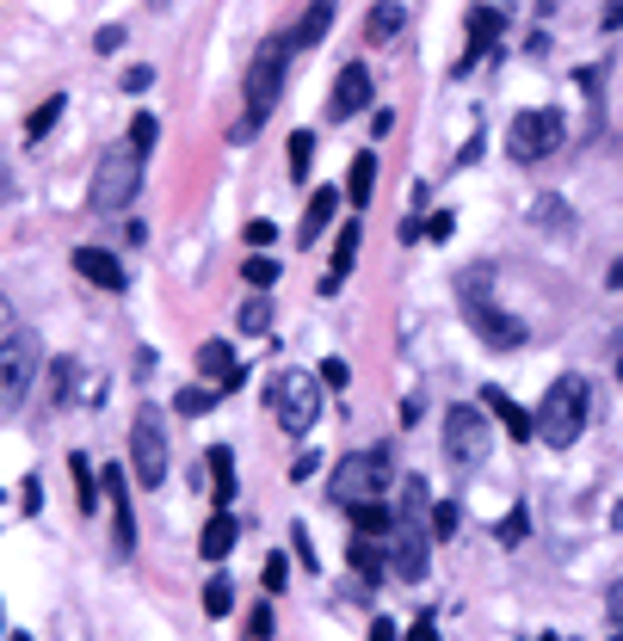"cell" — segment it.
I'll list each match as a JSON object with an SVG mask.
<instances>
[{
    "label": "cell",
    "instance_id": "cell-48",
    "mask_svg": "<svg viewBox=\"0 0 623 641\" xmlns=\"http://www.w3.org/2000/svg\"><path fill=\"white\" fill-rule=\"evenodd\" d=\"M605 611H611V623H618V629H623V580L611 586V592H605Z\"/></svg>",
    "mask_w": 623,
    "mask_h": 641
},
{
    "label": "cell",
    "instance_id": "cell-54",
    "mask_svg": "<svg viewBox=\"0 0 623 641\" xmlns=\"http://www.w3.org/2000/svg\"><path fill=\"white\" fill-rule=\"evenodd\" d=\"M7 320H13V302H7V297H0V327H7Z\"/></svg>",
    "mask_w": 623,
    "mask_h": 641
},
{
    "label": "cell",
    "instance_id": "cell-1",
    "mask_svg": "<svg viewBox=\"0 0 623 641\" xmlns=\"http://www.w3.org/2000/svg\"><path fill=\"white\" fill-rule=\"evenodd\" d=\"M457 302H463V315H470L482 345H494V352L525 345V320H512L507 309L494 302V272L488 265H463V272H457Z\"/></svg>",
    "mask_w": 623,
    "mask_h": 641
},
{
    "label": "cell",
    "instance_id": "cell-41",
    "mask_svg": "<svg viewBox=\"0 0 623 641\" xmlns=\"http://www.w3.org/2000/svg\"><path fill=\"white\" fill-rule=\"evenodd\" d=\"M451 228H457V216L438 210V216H426V241H451Z\"/></svg>",
    "mask_w": 623,
    "mask_h": 641
},
{
    "label": "cell",
    "instance_id": "cell-42",
    "mask_svg": "<svg viewBox=\"0 0 623 641\" xmlns=\"http://www.w3.org/2000/svg\"><path fill=\"white\" fill-rule=\"evenodd\" d=\"M272 235H278V228H272V223H260V216L247 223V247H253V253H265V247H272Z\"/></svg>",
    "mask_w": 623,
    "mask_h": 641
},
{
    "label": "cell",
    "instance_id": "cell-43",
    "mask_svg": "<svg viewBox=\"0 0 623 641\" xmlns=\"http://www.w3.org/2000/svg\"><path fill=\"white\" fill-rule=\"evenodd\" d=\"M315 469H322V456H315V451H302L297 463H290V481H315Z\"/></svg>",
    "mask_w": 623,
    "mask_h": 641
},
{
    "label": "cell",
    "instance_id": "cell-31",
    "mask_svg": "<svg viewBox=\"0 0 623 641\" xmlns=\"http://www.w3.org/2000/svg\"><path fill=\"white\" fill-rule=\"evenodd\" d=\"M204 611L210 617H228V611H235V586H228V574H210L204 580Z\"/></svg>",
    "mask_w": 623,
    "mask_h": 641
},
{
    "label": "cell",
    "instance_id": "cell-15",
    "mask_svg": "<svg viewBox=\"0 0 623 641\" xmlns=\"http://www.w3.org/2000/svg\"><path fill=\"white\" fill-rule=\"evenodd\" d=\"M482 407H488V414L507 426L512 444H531V438H537V414H531V407H519L507 389H494V382H488V389H482Z\"/></svg>",
    "mask_w": 623,
    "mask_h": 641
},
{
    "label": "cell",
    "instance_id": "cell-25",
    "mask_svg": "<svg viewBox=\"0 0 623 641\" xmlns=\"http://www.w3.org/2000/svg\"><path fill=\"white\" fill-rule=\"evenodd\" d=\"M204 463H210V488H216V506H228V500H235V451H228V444H210Z\"/></svg>",
    "mask_w": 623,
    "mask_h": 641
},
{
    "label": "cell",
    "instance_id": "cell-51",
    "mask_svg": "<svg viewBox=\"0 0 623 641\" xmlns=\"http://www.w3.org/2000/svg\"><path fill=\"white\" fill-rule=\"evenodd\" d=\"M396 130V112H371V136H389Z\"/></svg>",
    "mask_w": 623,
    "mask_h": 641
},
{
    "label": "cell",
    "instance_id": "cell-29",
    "mask_svg": "<svg viewBox=\"0 0 623 641\" xmlns=\"http://www.w3.org/2000/svg\"><path fill=\"white\" fill-rule=\"evenodd\" d=\"M531 223L549 228V235H562V228L574 223V210H568L562 198H556V191H549V198H537V204H531Z\"/></svg>",
    "mask_w": 623,
    "mask_h": 641
},
{
    "label": "cell",
    "instance_id": "cell-4",
    "mask_svg": "<svg viewBox=\"0 0 623 641\" xmlns=\"http://www.w3.org/2000/svg\"><path fill=\"white\" fill-rule=\"evenodd\" d=\"M389 481H396V463H389L383 444H371V451L340 456V469L327 475V500L334 506H364V500H383Z\"/></svg>",
    "mask_w": 623,
    "mask_h": 641
},
{
    "label": "cell",
    "instance_id": "cell-46",
    "mask_svg": "<svg viewBox=\"0 0 623 641\" xmlns=\"http://www.w3.org/2000/svg\"><path fill=\"white\" fill-rule=\"evenodd\" d=\"M20 506H25V512H43V488L32 481V475H25V488H20Z\"/></svg>",
    "mask_w": 623,
    "mask_h": 641
},
{
    "label": "cell",
    "instance_id": "cell-45",
    "mask_svg": "<svg viewBox=\"0 0 623 641\" xmlns=\"http://www.w3.org/2000/svg\"><path fill=\"white\" fill-rule=\"evenodd\" d=\"M154 87V68H130V75H124V93H149Z\"/></svg>",
    "mask_w": 623,
    "mask_h": 641
},
{
    "label": "cell",
    "instance_id": "cell-38",
    "mask_svg": "<svg viewBox=\"0 0 623 641\" xmlns=\"http://www.w3.org/2000/svg\"><path fill=\"white\" fill-rule=\"evenodd\" d=\"M525 530H531V512H525V506H512V512H507V525H500V543H507V549H512V543H525Z\"/></svg>",
    "mask_w": 623,
    "mask_h": 641
},
{
    "label": "cell",
    "instance_id": "cell-19",
    "mask_svg": "<svg viewBox=\"0 0 623 641\" xmlns=\"http://www.w3.org/2000/svg\"><path fill=\"white\" fill-rule=\"evenodd\" d=\"M334 210H340V191H334V186H322L315 198H309V210H302L297 241H302V247H315V241H322L327 228H334Z\"/></svg>",
    "mask_w": 623,
    "mask_h": 641
},
{
    "label": "cell",
    "instance_id": "cell-36",
    "mask_svg": "<svg viewBox=\"0 0 623 641\" xmlns=\"http://www.w3.org/2000/svg\"><path fill=\"white\" fill-rule=\"evenodd\" d=\"M457 518H463V506H457V500H438L426 530H433V537H457Z\"/></svg>",
    "mask_w": 623,
    "mask_h": 641
},
{
    "label": "cell",
    "instance_id": "cell-11",
    "mask_svg": "<svg viewBox=\"0 0 623 641\" xmlns=\"http://www.w3.org/2000/svg\"><path fill=\"white\" fill-rule=\"evenodd\" d=\"M426 562H433V530L414 525V518H396V537H389L396 580H426Z\"/></svg>",
    "mask_w": 623,
    "mask_h": 641
},
{
    "label": "cell",
    "instance_id": "cell-34",
    "mask_svg": "<svg viewBox=\"0 0 623 641\" xmlns=\"http://www.w3.org/2000/svg\"><path fill=\"white\" fill-rule=\"evenodd\" d=\"M241 278L253 284V290H272V284H278V260H265V253H253V260L241 265Z\"/></svg>",
    "mask_w": 623,
    "mask_h": 641
},
{
    "label": "cell",
    "instance_id": "cell-3",
    "mask_svg": "<svg viewBox=\"0 0 623 641\" xmlns=\"http://www.w3.org/2000/svg\"><path fill=\"white\" fill-rule=\"evenodd\" d=\"M290 50H297L290 38L260 43V56H253V68H247V117L235 124V142H253V130L265 124V112L278 105V93H284V62H290Z\"/></svg>",
    "mask_w": 623,
    "mask_h": 641
},
{
    "label": "cell",
    "instance_id": "cell-14",
    "mask_svg": "<svg viewBox=\"0 0 623 641\" xmlns=\"http://www.w3.org/2000/svg\"><path fill=\"white\" fill-rule=\"evenodd\" d=\"M198 377H204L210 389H223V395H235V389L247 382V370L235 364V352H228L223 340H204V345H198Z\"/></svg>",
    "mask_w": 623,
    "mask_h": 641
},
{
    "label": "cell",
    "instance_id": "cell-40",
    "mask_svg": "<svg viewBox=\"0 0 623 641\" xmlns=\"http://www.w3.org/2000/svg\"><path fill=\"white\" fill-rule=\"evenodd\" d=\"M322 382H327V389H346V382H352V364H346V359H327L322 364Z\"/></svg>",
    "mask_w": 623,
    "mask_h": 641
},
{
    "label": "cell",
    "instance_id": "cell-28",
    "mask_svg": "<svg viewBox=\"0 0 623 641\" xmlns=\"http://www.w3.org/2000/svg\"><path fill=\"white\" fill-rule=\"evenodd\" d=\"M62 112H68V99H62V93H50V99L38 105V112L25 117V142H43V136L57 130V117H62Z\"/></svg>",
    "mask_w": 623,
    "mask_h": 641
},
{
    "label": "cell",
    "instance_id": "cell-55",
    "mask_svg": "<svg viewBox=\"0 0 623 641\" xmlns=\"http://www.w3.org/2000/svg\"><path fill=\"white\" fill-rule=\"evenodd\" d=\"M537 641H562V636H537Z\"/></svg>",
    "mask_w": 623,
    "mask_h": 641
},
{
    "label": "cell",
    "instance_id": "cell-58",
    "mask_svg": "<svg viewBox=\"0 0 623 641\" xmlns=\"http://www.w3.org/2000/svg\"><path fill=\"white\" fill-rule=\"evenodd\" d=\"M618 382H623V364H618Z\"/></svg>",
    "mask_w": 623,
    "mask_h": 641
},
{
    "label": "cell",
    "instance_id": "cell-10",
    "mask_svg": "<svg viewBox=\"0 0 623 641\" xmlns=\"http://www.w3.org/2000/svg\"><path fill=\"white\" fill-rule=\"evenodd\" d=\"M38 364H43V340L25 327V334H7V345H0V395L20 401L32 382H38Z\"/></svg>",
    "mask_w": 623,
    "mask_h": 641
},
{
    "label": "cell",
    "instance_id": "cell-9",
    "mask_svg": "<svg viewBox=\"0 0 623 641\" xmlns=\"http://www.w3.org/2000/svg\"><path fill=\"white\" fill-rule=\"evenodd\" d=\"M130 475L142 488H161L167 481V432H161V414L142 407L130 426Z\"/></svg>",
    "mask_w": 623,
    "mask_h": 641
},
{
    "label": "cell",
    "instance_id": "cell-6",
    "mask_svg": "<svg viewBox=\"0 0 623 641\" xmlns=\"http://www.w3.org/2000/svg\"><path fill=\"white\" fill-rule=\"evenodd\" d=\"M136 191H142V154H136L130 142H117V149L99 154L94 186H87V204L94 210H124Z\"/></svg>",
    "mask_w": 623,
    "mask_h": 641
},
{
    "label": "cell",
    "instance_id": "cell-49",
    "mask_svg": "<svg viewBox=\"0 0 623 641\" xmlns=\"http://www.w3.org/2000/svg\"><path fill=\"white\" fill-rule=\"evenodd\" d=\"M297 555H302V567H322V562H315V543H309V530H302V525H297Z\"/></svg>",
    "mask_w": 623,
    "mask_h": 641
},
{
    "label": "cell",
    "instance_id": "cell-39",
    "mask_svg": "<svg viewBox=\"0 0 623 641\" xmlns=\"http://www.w3.org/2000/svg\"><path fill=\"white\" fill-rule=\"evenodd\" d=\"M272 623H278V617H272V599H265L260 611L247 617V636H253V641H265V636H272Z\"/></svg>",
    "mask_w": 623,
    "mask_h": 641
},
{
    "label": "cell",
    "instance_id": "cell-24",
    "mask_svg": "<svg viewBox=\"0 0 623 641\" xmlns=\"http://www.w3.org/2000/svg\"><path fill=\"white\" fill-rule=\"evenodd\" d=\"M352 567H359V580L377 586L383 567H389V543L383 537H352Z\"/></svg>",
    "mask_w": 623,
    "mask_h": 641
},
{
    "label": "cell",
    "instance_id": "cell-23",
    "mask_svg": "<svg viewBox=\"0 0 623 641\" xmlns=\"http://www.w3.org/2000/svg\"><path fill=\"white\" fill-rule=\"evenodd\" d=\"M346 512H352V530H359V537H383V543L396 537V512L383 506V500H364V506H346Z\"/></svg>",
    "mask_w": 623,
    "mask_h": 641
},
{
    "label": "cell",
    "instance_id": "cell-2",
    "mask_svg": "<svg viewBox=\"0 0 623 641\" xmlns=\"http://www.w3.org/2000/svg\"><path fill=\"white\" fill-rule=\"evenodd\" d=\"M586 407H593V389L581 377H556L537 401V438H544L549 451H568V444H581L586 432Z\"/></svg>",
    "mask_w": 623,
    "mask_h": 641
},
{
    "label": "cell",
    "instance_id": "cell-35",
    "mask_svg": "<svg viewBox=\"0 0 623 641\" xmlns=\"http://www.w3.org/2000/svg\"><path fill=\"white\" fill-rule=\"evenodd\" d=\"M241 327H247V334H265V327H272V302H265V290L241 302Z\"/></svg>",
    "mask_w": 623,
    "mask_h": 641
},
{
    "label": "cell",
    "instance_id": "cell-12",
    "mask_svg": "<svg viewBox=\"0 0 623 641\" xmlns=\"http://www.w3.org/2000/svg\"><path fill=\"white\" fill-rule=\"evenodd\" d=\"M500 13H494V7H470V13H463V56H457V68L451 75H470L475 62L488 56L494 43H500Z\"/></svg>",
    "mask_w": 623,
    "mask_h": 641
},
{
    "label": "cell",
    "instance_id": "cell-20",
    "mask_svg": "<svg viewBox=\"0 0 623 641\" xmlns=\"http://www.w3.org/2000/svg\"><path fill=\"white\" fill-rule=\"evenodd\" d=\"M327 32H334V0H309V7H302V20H297V32H290V43L309 50V43H322Z\"/></svg>",
    "mask_w": 623,
    "mask_h": 641
},
{
    "label": "cell",
    "instance_id": "cell-47",
    "mask_svg": "<svg viewBox=\"0 0 623 641\" xmlns=\"http://www.w3.org/2000/svg\"><path fill=\"white\" fill-rule=\"evenodd\" d=\"M408 641H445V636H438V623H433V617H414V629H408Z\"/></svg>",
    "mask_w": 623,
    "mask_h": 641
},
{
    "label": "cell",
    "instance_id": "cell-32",
    "mask_svg": "<svg viewBox=\"0 0 623 641\" xmlns=\"http://www.w3.org/2000/svg\"><path fill=\"white\" fill-rule=\"evenodd\" d=\"M154 136H161V117H154V112H136V117H130V149L142 154V161H149Z\"/></svg>",
    "mask_w": 623,
    "mask_h": 641
},
{
    "label": "cell",
    "instance_id": "cell-52",
    "mask_svg": "<svg viewBox=\"0 0 623 641\" xmlns=\"http://www.w3.org/2000/svg\"><path fill=\"white\" fill-rule=\"evenodd\" d=\"M371 641H396V623H389V617H371Z\"/></svg>",
    "mask_w": 623,
    "mask_h": 641
},
{
    "label": "cell",
    "instance_id": "cell-7",
    "mask_svg": "<svg viewBox=\"0 0 623 641\" xmlns=\"http://www.w3.org/2000/svg\"><path fill=\"white\" fill-rule=\"evenodd\" d=\"M488 444H494V426H488V407L482 401H457L445 407V456H451L457 469H482L488 463Z\"/></svg>",
    "mask_w": 623,
    "mask_h": 641
},
{
    "label": "cell",
    "instance_id": "cell-59",
    "mask_svg": "<svg viewBox=\"0 0 623 641\" xmlns=\"http://www.w3.org/2000/svg\"><path fill=\"white\" fill-rule=\"evenodd\" d=\"M0 629H7V623H0Z\"/></svg>",
    "mask_w": 623,
    "mask_h": 641
},
{
    "label": "cell",
    "instance_id": "cell-56",
    "mask_svg": "<svg viewBox=\"0 0 623 641\" xmlns=\"http://www.w3.org/2000/svg\"><path fill=\"white\" fill-rule=\"evenodd\" d=\"M7 641H32V636H7Z\"/></svg>",
    "mask_w": 623,
    "mask_h": 641
},
{
    "label": "cell",
    "instance_id": "cell-37",
    "mask_svg": "<svg viewBox=\"0 0 623 641\" xmlns=\"http://www.w3.org/2000/svg\"><path fill=\"white\" fill-rule=\"evenodd\" d=\"M50 370H57V377H50V401H68V389H75V359H57Z\"/></svg>",
    "mask_w": 623,
    "mask_h": 641
},
{
    "label": "cell",
    "instance_id": "cell-26",
    "mask_svg": "<svg viewBox=\"0 0 623 641\" xmlns=\"http://www.w3.org/2000/svg\"><path fill=\"white\" fill-rule=\"evenodd\" d=\"M223 401V389H210V382H186L179 395H173V414H186V419H198V414H210Z\"/></svg>",
    "mask_w": 623,
    "mask_h": 641
},
{
    "label": "cell",
    "instance_id": "cell-21",
    "mask_svg": "<svg viewBox=\"0 0 623 641\" xmlns=\"http://www.w3.org/2000/svg\"><path fill=\"white\" fill-rule=\"evenodd\" d=\"M401 25H408V7H401V0H377V7L364 13V38L389 43V38H401Z\"/></svg>",
    "mask_w": 623,
    "mask_h": 641
},
{
    "label": "cell",
    "instance_id": "cell-27",
    "mask_svg": "<svg viewBox=\"0 0 623 641\" xmlns=\"http://www.w3.org/2000/svg\"><path fill=\"white\" fill-rule=\"evenodd\" d=\"M68 475H75V493H80V512H99V469L87 463V456H68Z\"/></svg>",
    "mask_w": 623,
    "mask_h": 641
},
{
    "label": "cell",
    "instance_id": "cell-57",
    "mask_svg": "<svg viewBox=\"0 0 623 641\" xmlns=\"http://www.w3.org/2000/svg\"><path fill=\"white\" fill-rule=\"evenodd\" d=\"M611 641H623V629H618V636H611Z\"/></svg>",
    "mask_w": 623,
    "mask_h": 641
},
{
    "label": "cell",
    "instance_id": "cell-33",
    "mask_svg": "<svg viewBox=\"0 0 623 641\" xmlns=\"http://www.w3.org/2000/svg\"><path fill=\"white\" fill-rule=\"evenodd\" d=\"M260 586H265V599H278L284 586H290V562H284V555H265V567H260Z\"/></svg>",
    "mask_w": 623,
    "mask_h": 641
},
{
    "label": "cell",
    "instance_id": "cell-16",
    "mask_svg": "<svg viewBox=\"0 0 623 641\" xmlns=\"http://www.w3.org/2000/svg\"><path fill=\"white\" fill-rule=\"evenodd\" d=\"M75 272L87 284H99V290H124V284H130L124 260H117V253H105V247H75Z\"/></svg>",
    "mask_w": 623,
    "mask_h": 641
},
{
    "label": "cell",
    "instance_id": "cell-18",
    "mask_svg": "<svg viewBox=\"0 0 623 641\" xmlns=\"http://www.w3.org/2000/svg\"><path fill=\"white\" fill-rule=\"evenodd\" d=\"M235 537H241V518H228V506H216V518H210L204 537H198V555H204L210 567H223L228 549H235Z\"/></svg>",
    "mask_w": 623,
    "mask_h": 641
},
{
    "label": "cell",
    "instance_id": "cell-44",
    "mask_svg": "<svg viewBox=\"0 0 623 641\" xmlns=\"http://www.w3.org/2000/svg\"><path fill=\"white\" fill-rule=\"evenodd\" d=\"M117 43H124V25H99V38H94V50H99V56H112Z\"/></svg>",
    "mask_w": 623,
    "mask_h": 641
},
{
    "label": "cell",
    "instance_id": "cell-53",
    "mask_svg": "<svg viewBox=\"0 0 623 641\" xmlns=\"http://www.w3.org/2000/svg\"><path fill=\"white\" fill-rule=\"evenodd\" d=\"M605 284H611V290H623V260L611 265V272H605Z\"/></svg>",
    "mask_w": 623,
    "mask_h": 641
},
{
    "label": "cell",
    "instance_id": "cell-50",
    "mask_svg": "<svg viewBox=\"0 0 623 641\" xmlns=\"http://www.w3.org/2000/svg\"><path fill=\"white\" fill-rule=\"evenodd\" d=\"M599 25H605V32H623V0H611V7H605Z\"/></svg>",
    "mask_w": 623,
    "mask_h": 641
},
{
    "label": "cell",
    "instance_id": "cell-8",
    "mask_svg": "<svg viewBox=\"0 0 623 641\" xmlns=\"http://www.w3.org/2000/svg\"><path fill=\"white\" fill-rule=\"evenodd\" d=\"M562 112H549V105H537V112H519L512 117V130H507V154L519 161V167H531V161H544V154L562 149Z\"/></svg>",
    "mask_w": 623,
    "mask_h": 641
},
{
    "label": "cell",
    "instance_id": "cell-17",
    "mask_svg": "<svg viewBox=\"0 0 623 641\" xmlns=\"http://www.w3.org/2000/svg\"><path fill=\"white\" fill-rule=\"evenodd\" d=\"M359 241H364V228L340 223V235H334V260H327V278H322V297H334V290L346 284V272H352V260H359Z\"/></svg>",
    "mask_w": 623,
    "mask_h": 641
},
{
    "label": "cell",
    "instance_id": "cell-30",
    "mask_svg": "<svg viewBox=\"0 0 623 641\" xmlns=\"http://www.w3.org/2000/svg\"><path fill=\"white\" fill-rule=\"evenodd\" d=\"M284 154H290V179H309V167H315V130H297L284 142Z\"/></svg>",
    "mask_w": 623,
    "mask_h": 641
},
{
    "label": "cell",
    "instance_id": "cell-5",
    "mask_svg": "<svg viewBox=\"0 0 623 641\" xmlns=\"http://www.w3.org/2000/svg\"><path fill=\"white\" fill-rule=\"evenodd\" d=\"M265 414L278 419L290 438H302L315 419H322V377H309V370H278V377L265 382Z\"/></svg>",
    "mask_w": 623,
    "mask_h": 641
},
{
    "label": "cell",
    "instance_id": "cell-13",
    "mask_svg": "<svg viewBox=\"0 0 623 641\" xmlns=\"http://www.w3.org/2000/svg\"><path fill=\"white\" fill-rule=\"evenodd\" d=\"M371 112V68L364 62H346L340 80H334V93H327V117L334 124H346V117Z\"/></svg>",
    "mask_w": 623,
    "mask_h": 641
},
{
    "label": "cell",
    "instance_id": "cell-22",
    "mask_svg": "<svg viewBox=\"0 0 623 641\" xmlns=\"http://www.w3.org/2000/svg\"><path fill=\"white\" fill-rule=\"evenodd\" d=\"M371 191H377V154L364 149V154H352V167H346V198H352V210H371Z\"/></svg>",
    "mask_w": 623,
    "mask_h": 641
}]
</instances>
